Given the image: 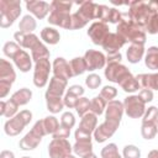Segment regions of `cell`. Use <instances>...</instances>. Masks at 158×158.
I'll list each match as a JSON object with an SVG mask.
<instances>
[{
  "instance_id": "cell-35",
  "label": "cell",
  "mask_w": 158,
  "mask_h": 158,
  "mask_svg": "<svg viewBox=\"0 0 158 158\" xmlns=\"http://www.w3.org/2000/svg\"><path fill=\"white\" fill-rule=\"evenodd\" d=\"M41 38L46 42V43H49V44H57L60 40V35L59 32L53 28V27H44L42 31H41Z\"/></svg>"
},
{
  "instance_id": "cell-20",
  "label": "cell",
  "mask_w": 158,
  "mask_h": 158,
  "mask_svg": "<svg viewBox=\"0 0 158 158\" xmlns=\"http://www.w3.org/2000/svg\"><path fill=\"white\" fill-rule=\"evenodd\" d=\"M126 43V41L117 33H109L107 37L102 42V48L107 52V53H117L118 49Z\"/></svg>"
},
{
  "instance_id": "cell-54",
  "label": "cell",
  "mask_w": 158,
  "mask_h": 158,
  "mask_svg": "<svg viewBox=\"0 0 158 158\" xmlns=\"http://www.w3.org/2000/svg\"><path fill=\"white\" fill-rule=\"evenodd\" d=\"M0 158H15V154H14L11 151L4 149V151H1V153H0Z\"/></svg>"
},
{
  "instance_id": "cell-57",
  "label": "cell",
  "mask_w": 158,
  "mask_h": 158,
  "mask_svg": "<svg viewBox=\"0 0 158 158\" xmlns=\"http://www.w3.org/2000/svg\"><path fill=\"white\" fill-rule=\"evenodd\" d=\"M67 158H75V157H74V156H72V154H69V156H68Z\"/></svg>"
},
{
  "instance_id": "cell-7",
  "label": "cell",
  "mask_w": 158,
  "mask_h": 158,
  "mask_svg": "<svg viewBox=\"0 0 158 158\" xmlns=\"http://www.w3.org/2000/svg\"><path fill=\"white\" fill-rule=\"evenodd\" d=\"M123 109L128 117L139 118L146 112V104L141 100L138 95H130L123 100Z\"/></svg>"
},
{
  "instance_id": "cell-9",
  "label": "cell",
  "mask_w": 158,
  "mask_h": 158,
  "mask_svg": "<svg viewBox=\"0 0 158 158\" xmlns=\"http://www.w3.org/2000/svg\"><path fill=\"white\" fill-rule=\"evenodd\" d=\"M49 72H51V63L48 58L37 60L33 70V84L37 88H43L48 81Z\"/></svg>"
},
{
  "instance_id": "cell-17",
  "label": "cell",
  "mask_w": 158,
  "mask_h": 158,
  "mask_svg": "<svg viewBox=\"0 0 158 158\" xmlns=\"http://www.w3.org/2000/svg\"><path fill=\"white\" fill-rule=\"evenodd\" d=\"M123 14L120 12L117 9L109 7L106 5H100V14L99 20L101 22H111V23H120L122 21Z\"/></svg>"
},
{
  "instance_id": "cell-1",
  "label": "cell",
  "mask_w": 158,
  "mask_h": 158,
  "mask_svg": "<svg viewBox=\"0 0 158 158\" xmlns=\"http://www.w3.org/2000/svg\"><path fill=\"white\" fill-rule=\"evenodd\" d=\"M116 33L120 35L126 42H131V44H142L143 46L146 43V31H144V28L136 25L131 20L128 12L123 14L122 21L120 23H117Z\"/></svg>"
},
{
  "instance_id": "cell-34",
  "label": "cell",
  "mask_w": 158,
  "mask_h": 158,
  "mask_svg": "<svg viewBox=\"0 0 158 158\" xmlns=\"http://www.w3.org/2000/svg\"><path fill=\"white\" fill-rule=\"evenodd\" d=\"M144 64L148 69H153V70L158 69V47L152 46L147 49Z\"/></svg>"
},
{
  "instance_id": "cell-22",
  "label": "cell",
  "mask_w": 158,
  "mask_h": 158,
  "mask_svg": "<svg viewBox=\"0 0 158 158\" xmlns=\"http://www.w3.org/2000/svg\"><path fill=\"white\" fill-rule=\"evenodd\" d=\"M14 38L16 40V43L20 47L30 48V49H32L33 46H36L40 42V40L36 35H33V33H22L20 31L14 33Z\"/></svg>"
},
{
  "instance_id": "cell-45",
  "label": "cell",
  "mask_w": 158,
  "mask_h": 158,
  "mask_svg": "<svg viewBox=\"0 0 158 158\" xmlns=\"http://www.w3.org/2000/svg\"><path fill=\"white\" fill-rule=\"evenodd\" d=\"M123 158H139L141 157V151L138 147L133 146V144H127L123 147V152H122Z\"/></svg>"
},
{
  "instance_id": "cell-40",
  "label": "cell",
  "mask_w": 158,
  "mask_h": 158,
  "mask_svg": "<svg viewBox=\"0 0 158 158\" xmlns=\"http://www.w3.org/2000/svg\"><path fill=\"white\" fill-rule=\"evenodd\" d=\"M101 158H122L115 143H109L101 149Z\"/></svg>"
},
{
  "instance_id": "cell-28",
  "label": "cell",
  "mask_w": 158,
  "mask_h": 158,
  "mask_svg": "<svg viewBox=\"0 0 158 158\" xmlns=\"http://www.w3.org/2000/svg\"><path fill=\"white\" fill-rule=\"evenodd\" d=\"M16 79V73L12 68V64L5 59H0V80L14 83Z\"/></svg>"
},
{
  "instance_id": "cell-11",
  "label": "cell",
  "mask_w": 158,
  "mask_h": 158,
  "mask_svg": "<svg viewBox=\"0 0 158 158\" xmlns=\"http://www.w3.org/2000/svg\"><path fill=\"white\" fill-rule=\"evenodd\" d=\"M110 33L109 31V26L105 23V22H101V21H96V22H93L88 30V35L89 37L91 38L93 43L94 44H102L104 40L107 37V35Z\"/></svg>"
},
{
  "instance_id": "cell-25",
  "label": "cell",
  "mask_w": 158,
  "mask_h": 158,
  "mask_svg": "<svg viewBox=\"0 0 158 158\" xmlns=\"http://www.w3.org/2000/svg\"><path fill=\"white\" fill-rule=\"evenodd\" d=\"M67 83H68V80L53 77L49 80V85H48V89H47L46 94L53 95V96H62L64 94L65 88H67Z\"/></svg>"
},
{
  "instance_id": "cell-51",
  "label": "cell",
  "mask_w": 158,
  "mask_h": 158,
  "mask_svg": "<svg viewBox=\"0 0 158 158\" xmlns=\"http://www.w3.org/2000/svg\"><path fill=\"white\" fill-rule=\"evenodd\" d=\"M138 96L141 98V100H142L144 104H147V102H149V101L153 100V91L149 90V89H142V90L139 91Z\"/></svg>"
},
{
  "instance_id": "cell-32",
  "label": "cell",
  "mask_w": 158,
  "mask_h": 158,
  "mask_svg": "<svg viewBox=\"0 0 158 158\" xmlns=\"http://www.w3.org/2000/svg\"><path fill=\"white\" fill-rule=\"evenodd\" d=\"M73 152L77 156L81 157V158L86 157L88 154L93 153V143H91V141H75V143L73 146Z\"/></svg>"
},
{
  "instance_id": "cell-21",
  "label": "cell",
  "mask_w": 158,
  "mask_h": 158,
  "mask_svg": "<svg viewBox=\"0 0 158 158\" xmlns=\"http://www.w3.org/2000/svg\"><path fill=\"white\" fill-rule=\"evenodd\" d=\"M83 94H84L83 86H80V85H72V86H69V89H68V91H67V94H65V96L63 99L64 105L67 107H69V109L75 107L78 100L81 98Z\"/></svg>"
},
{
  "instance_id": "cell-19",
  "label": "cell",
  "mask_w": 158,
  "mask_h": 158,
  "mask_svg": "<svg viewBox=\"0 0 158 158\" xmlns=\"http://www.w3.org/2000/svg\"><path fill=\"white\" fill-rule=\"evenodd\" d=\"M49 23L70 30L72 25V15L68 11H51L49 17L47 20Z\"/></svg>"
},
{
  "instance_id": "cell-31",
  "label": "cell",
  "mask_w": 158,
  "mask_h": 158,
  "mask_svg": "<svg viewBox=\"0 0 158 158\" xmlns=\"http://www.w3.org/2000/svg\"><path fill=\"white\" fill-rule=\"evenodd\" d=\"M17 109H19V105L11 99H9L7 101H4V100L0 101V115L1 116L11 118L17 114Z\"/></svg>"
},
{
  "instance_id": "cell-37",
  "label": "cell",
  "mask_w": 158,
  "mask_h": 158,
  "mask_svg": "<svg viewBox=\"0 0 158 158\" xmlns=\"http://www.w3.org/2000/svg\"><path fill=\"white\" fill-rule=\"evenodd\" d=\"M31 57L35 62L43 59V58H49V51L47 49V47L40 41L36 46H33V48L31 49Z\"/></svg>"
},
{
  "instance_id": "cell-42",
  "label": "cell",
  "mask_w": 158,
  "mask_h": 158,
  "mask_svg": "<svg viewBox=\"0 0 158 158\" xmlns=\"http://www.w3.org/2000/svg\"><path fill=\"white\" fill-rule=\"evenodd\" d=\"M43 125H44V130L47 132V135H53L57 128L59 127V122L54 116H47L43 118Z\"/></svg>"
},
{
  "instance_id": "cell-3",
  "label": "cell",
  "mask_w": 158,
  "mask_h": 158,
  "mask_svg": "<svg viewBox=\"0 0 158 158\" xmlns=\"http://www.w3.org/2000/svg\"><path fill=\"white\" fill-rule=\"evenodd\" d=\"M21 14L19 0H0V27H10Z\"/></svg>"
},
{
  "instance_id": "cell-15",
  "label": "cell",
  "mask_w": 158,
  "mask_h": 158,
  "mask_svg": "<svg viewBox=\"0 0 158 158\" xmlns=\"http://www.w3.org/2000/svg\"><path fill=\"white\" fill-rule=\"evenodd\" d=\"M52 68H53V74L54 77L59 78V79H64V80H68L73 77V73H72V68H70V64L63 58V57H57L52 64Z\"/></svg>"
},
{
  "instance_id": "cell-46",
  "label": "cell",
  "mask_w": 158,
  "mask_h": 158,
  "mask_svg": "<svg viewBox=\"0 0 158 158\" xmlns=\"http://www.w3.org/2000/svg\"><path fill=\"white\" fill-rule=\"evenodd\" d=\"M116 95H117V90H116V88L110 86V85L104 86V88L101 89V91H100V96H101L102 99H105L107 102L111 101V100H114V98H115Z\"/></svg>"
},
{
  "instance_id": "cell-24",
  "label": "cell",
  "mask_w": 158,
  "mask_h": 158,
  "mask_svg": "<svg viewBox=\"0 0 158 158\" xmlns=\"http://www.w3.org/2000/svg\"><path fill=\"white\" fill-rule=\"evenodd\" d=\"M32 57H30V54L21 49L15 57H14V63L15 65L22 72V73H26V72H30V69L32 68V62H31Z\"/></svg>"
},
{
  "instance_id": "cell-2",
  "label": "cell",
  "mask_w": 158,
  "mask_h": 158,
  "mask_svg": "<svg viewBox=\"0 0 158 158\" xmlns=\"http://www.w3.org/2000/svg\"><path fill=\"white\" fill-rule=\"evenodd\" d=\"M128 6H130L128 15H130L131 20L142 28H146L147 23L152 19V16L154 14H157V11L152 6L151 1H148V2H146V1H131V2H128Z\"/></svg>"
},
{
  "instance_id": "cell-16",
  "label": "cell",
  "mask_w": 158,
  "mask_h": 158,
  "mask_svg": "<svg viewBox=\"0 0 158 158\" xmlns=\"http://www.w3.org/2000/svg\"><path fill=\"white\" fill-rule=\"evenodd\" d=\"M26 7L33 16H36L40 20L44 19L47 16V14L51 11V5L46 1H42V0L41 1H38V0L26 1Z\"/></svg>"
},
{
  "instance_id": "cell-5",
  "label": "cell",
  "mask_w": 158,
  "mask_h": 158,
  "mask_svg": "<svg viewBox=\"0 0 158 158\" xmlns=\"http://www.w3.org/2000/svg\"><path fill=\"white\" fill-rule=\"evenodd\" d=\"M32 120V112L28 110H22L19 114H16L14 117H11L10 120H7L5 122L4 130L5 133L7 136H16L20 132H22V130L25 128V126H27Z\"/></svg>"
},
{
  "instance_id": "cell-29",
  "label": "cell",
  "mask_w": 158,
  "mask_h": 158,
  "mask_svg": "<svg viewBox=\"0 0 158 158\" xmlns=\"http://www.w3.org/2000/svg\"><path fill=\"white\" fill-rule=\"evenodd\" d=\"M144 54V47L142 44H131L126 52L127 60L132 64L138 63Z\"/></svg>"
},
{
  "instance_id": "cell-13",
  "label": "cell",
  "mask_w": 158,
  "mask_h": 158,
  "mask_svg": "<svg viewBox=\"0 0 158 158\" xmlns=\"http://www.w3.org/2000/svg\"><path fill=\"white\" fill-rule=\"evenodd\" d=\"M120 123H116V122H112V121H107L105 120L101 125H99L95 131H94V138L98 143H102L105 142L107 138H110L117 130Z\"/></svg>"
},
{
  "instance_id": "cell-41",
  "label": "cell",
  "mask_w": 158,
  "mask_h": 158,
  "mask_svg": "<svg viewBox=\"0 0 158 158\" xmlns=\"http://www.w3.org/2000/svg\"><path fill=\"white\" fill-rule=\"evenodd\" d=\"M2 51H4V54L11 59H14V57L21 51V47L16 43V42H12V41H9L4 44L2 47Z\"/></svg>"
},
{
  "instance_id": "cell-27",
  "label": "cell",
  "mask_w": 158,
  "mask_h": 158,
  "mask_svg": "<svg viewBox=\"0 0 158 158\" xmlns=\"http://www.w3.org/2000/svg\"><path fill=\"white\" fill-rule=\"evenodd\" d=\"M118 85H120V86L123 89V91H126V93H133V91H136V90L139 89V83H138L137 78H135V77L131 74V72L126 73V74L121 78V80L118 81Z\"/></svg>"
},
{
  "instance_id": "cell-47",
  "label": "cell",
  "mask_w": 158,
  "mask_h": 158,
  "mask_svg": "<svg viewBox=\"0 0 158 158\" xmlns=\"http://www.w3.org/2000/svg\"><path fill=\"white\" fill-rule=\"evenodd\" d=\"M85 84H86V86H88L89 89H96V88H99L100 84H101V78H100L98 74L91 73V74H89V75L85 78Z\"/></svg>"
},
{
  "instance_id": "cell-30",
  "label": "cell",
  "mask_w": 158,
  "mask_h": 158,
  "mask_svg": "<svg viewBox=\"0 0 158 158\" xmlns=\"http://www.w3.org/2000/svg\"><path fill=\"white\" fill-rule=\"evenodd\" d=\"M46 104H47V110L52 114H58L59 111H62L63 106H64V101L62 99V96H53V95H48L46 94Z\"/></svg>"
},
{
  "instance_id": "cell-56",
  "label": "cell",
  "mask_w": 158,
  "mask_h": 158,
  "mask_svg": "<svg viewBox=\"0 0 158 158\" xmlns=\"http://www.w3.org/2000/svg\"><path fill=\"white\" fill-rule=\"evenodd\" d=\"M84 158H98V157H96L94 153H90V154H88V156H86V157H84Z\"/></svg>"
},
{
  "instance_id": "cell-26",
  "label": "cell",
  "mask_w": 158,
  "mask_h": 158,
  "mask_svg": "<svg viewBox=\"0 0 158 158\" xmlns=\"http://www.w3.org/2000/svg\"><path fill=\"white\" fill-rule=\"evenodd\" d=\"M136 78L139 83V86H142L143 89L158 90V73H153V74L142 73V74H138Z\"/></svg>"
},
{
  "instance_id": "cell-33",
  "label": "cell",
  "mask_w": 158,
  "mask_h": 158,
  "mask_svg": "<svg viewBox=\"0 0 158 158\" xmlns=\"http://www.w3.org/2000/svg\"><path fill=\"white\" fill-rule=\"evenodd\" d=\"M32 98V91L27 88H22L17 91H15L12 95H11V100H14L19 106H22V105H26Z\"/></svg>"
},
{
  "instance_id": "cell-4",
  "label": "cell",
  "mask_w": 158,
  "mask_h": 158,
  "mask_svg": "<svg viewBox=\"0 0 158 158\" xmlns=\"http://www.w3.org/2000/svg\"><path fill=\"white\" fill-rule=\"evenodd\" d=\"M141 133L146 139H152L158 133V109L156 106H149L146 110L142 120Z\"/></svg>"
},
{
  "instance_id": "cell-39",
  "label": "cell",
  "mask_w": 158,
  "mask_h": 158,
  "mask_svg": "<svg viewBox=\"0 0 158 158\" xmlns=\"http://www.w3.org/2000/svg\"><path fill=\"white\" fill-rule=\"evenodd\" d=\"M106 105H107V101L105 99H102L100 95L99 96H95L90 101V112L95 114L96 116L98 115L100 116L104 112V110H106Z\"/></svg>"
},
{
  "instance_id": "cell-55",
  "label": "cell",
  "mask_w": 158,
  "mask_h": 158,
  "mask_svg": "<svg viewBox=\"0 0 158 158\" xmlns=\"http://www.w3.org/2000/svg\"><path fill=\"white\" fill-rule=\"evenodd\" d=\"M147 158H158V149H152V151L148 153Z\"/></svg>"
},
{
  "instance_id": "cell-53",
  "label": "cell",
  "mask_w": 158,
  "mask_h": 158,
  "mask_svg": "<svg viewBox=\"0 0 158 158\" xmlns=\"http://www.w3.org/2000/svg\"><path fill=\"white\" fill-rule=\"evenodd\" d=\"M122 59V56L120 52L117 53H107L106 56V63L107 64H111V63H120Z\"/></svg>"
},
{
  "instance_id": "cell-23",
  "label": "cell",
  "mask_w": 158,
  "mask_h": 158,
  "mask_svg": "<svg viewBox=\"0 0 158 158\" xmlns=\"http://www.w3.org/2000/svg\"><path fill=\"white\" fill-rule=\"evenodd\" d=\"M41 139H42V136H40L38 133H36L33 130H31V131H30L28 133H26L25 137L20 141L19 146H20V148H21L22 151H32V149H35V148L40 144Z\"/></svg>"
},
{
  "instance_id": "cell-58",
  "label": "cell",
  "mask_w": 158,
  "mask_h": 158,
  "mask_svg": "<svg viewBox=\"0 0 158 158\" xmlns=\"http://www.w3.org/2000/svg\"><path fill=\"white\" fill-rule=\"evenodd\" d=\"M22 158H31V157H22Z\"/></svg>"
},
{
  "instance_id": "cell-12",
  "label": "cell",
  "mask_w": 158,
  "mask_h": 158,
  "mask_svg": "<svg viewBox=\"0 0 158 158\" xmlns=\"http://www.w3.org/2000/svg\"><path fill=\"white\" fill-rule=\"evenodd\" d=\"M84 59L86 63V70H96V69H102L106 63V57L104 53L95 51V49H88L84 54Z\"/></svg>"
},
{
  "instance_id": "cell-49",
  "label": "cell",
  "mask_w": 158,
  "mask_h": 158,
  "mask_svg": "<svg viewBox=\"0 0 158 158\" xmlns=\"http://www.w3.org/2000/svg\"><path fill=\"white\" fill-rule=\"evenodd\" d=\"M144 30H146L148 33H151V35L158 33V12L152 16V19L149 20V22L147 23V26H146Z\"/></svg>"
},
{
  "instance_id": "cell-10",
  "label": "cell",
  "mask_w": 158,
  "mask_h": 158,
  "mask_svg": "<svg viewBox=\"0 0 158 158\" xmlns=\"http://www.w3.org/2000/svg\"><path fill=\"white\" fill-rule=\"evenodd\" d=\"M73 147L67 138H53L48 144V153L51 158H67Z\"/></svg>"
},
{
  "instance_id": "cell-8",
  "label": "cell",
  "mask_w": 158,
  "mask_h": 158,
  "mask_svg": "<svg viewBox=\"0 0 158 158\" xmlns=\"http://www.w3.org/2000/svg\"><path fill=\"white\" fill-rule=\"evenodd\" d=\"M79 9L77 12H74L85 25L94 19H99L100 14V5L93 1H78Z\"/></svg>"
},
{
  "instance_id": "cell-43",
  "label": "cell",
  "mask_w": 158,
  "mask_h": 158,
  "mask_svg": "<svg viewBox=\"0 0 158 158\" xmlns=\"http://www.w3.org/2000/svg\"><path fill=\"white\" fill-rule=\"evenodd\" d=\"M75 110H77V114H78L80 117H83L85 114H88V112L90 111V101H89V99L81 96V98L78 100L77 105H75Z\"/></svg>"
},
{
  "instance_id": "cell-6",
  "label": "cell",
  "mask_w": 158,
  "mask_h": 158,
  "mask_svg": "<svg viewBox=\"0 0 158 158\" xmlns=\"http://www.w3.org/2000/svg\"><path fill=\"white\" fill-rule=\"evenodd\" d=\"M96 123H98V117L95 114L90 111L85 114L80 120L79 128H77L74 133L75 141H91V133L95 131Z\"/></svg>"
},
{
  "instance_id": "cell-14",
  "label": "cell",
  "mask_w": 158,
  "mask_h": 158,
  "mask_svg": "<svg viewBox=\"0 0 158 158\" xmlns=\"http://www.w3.org/2000/svg\"><path fill=\"white\" fill-rule=\"evenodd\" d=\"M123 111H125L123 102H121L120 100H111L106 105L105 120L112 121V122H116V123H120V121L122 118Z\"/></svg>"
},
{
  "instance_id": "cell-48",
  "label": "cell",
  "mask_w": 158,
  "mask_h": 158,
  "mask_svg": "<svg viewBox=\"0 0 158 158\" xmlns=\"http://www.w3.org/2000/svg\"><path fill=\"white\" fill-rule=\"evenodd\" d=\"M60 125H63V126H65L68 128H72L75 125V117H74V115L70 111L64 112L62 115V117H60Z\"/></svg>"
},
{
  "instance_id": "cell-18",
  "label": "cell",
  "mask_w": 158,
  "mask_h": 158,
  "mask_svg": "<svg viewBox=\"0 0 158 158\" xmlns=\"http://www.w3.org/2000/svg\"><path fill=\"white\" fill-rule=\"evenodd\" d=\"M130 70L121 63H111V64H107L106 69H105V77L109 81H112V83H117L121 80V78L128 73Z\"/></svg>"
},
{
  "instance_id": "cell-50",
  "label": "cell",
  "mask_w": 158,
  "mask_h": 158,
  "mask_svg": "<svg viewBox=\"0 0 158 158\" xmlns=\"http://www.w3.org/2000/svg\"><path fill=\"white\" fill-rule=\"evenodd\" d=\"M70 135V128L59 125V127L57 128V131L53 133V138H68Z\"/></svg>"
},
{
  "instance_id": "cell-38",
  "label": "cell",
  "mask_w": 158,
  "mask_h": 158,
  "mask_svg": "<svg viewBox=\"0 0 158 158\" xmlns=\"http://www.w3.org/2000/svg\"><path fill=\"white\" fill-rule=\"evenodd\" d=\"M69 64H70V68H72L73 77L80 75L86 70V63H85L84 57H75L69 62Z\"/></svg>"
},
{
  "instance_id": "cell-52",
  "label": "cell",
  "mask_w": 158,
  "mask_h": 158,
  "mask_svg": "<svg viewBox=\"0 0 158 158\" xmlns=\"http://www.w3.org/2000/svg\"><path fill=\"white\" fill-rule=\"evenodd\" d=\"M11 85H12V83H10V81L0 80V98L1 99H4L9 94L10 89H11Z\"/></svg>"
},
{
  "instance_id": "cell-44",
  "label": "cell",
  "mask_w": 158,
  "mask_h": 158,
  "mask_svg": "<svg viewBox=\"0 0 158 158\" xmlns=\"http://www.w3.org/2000/svg\"><path fill=\"white\" fill-rule=\"evenodd\" d=\"M51 11H70L73 2L70 1H63V0H54L51 4Z\"/></svg>"
},
{
  "instance_id": "cell-36",
  "label": "cell",
  "mask_w": 158,
  "mask_h": 158,
  "mask_svg": "<svg viewBox=\"0 0 158 158\" xmlns=\"http://www.w3.org/2000/svg\"><path fill=\"white\" fill-rule=\"evenodd\" d=\"M36 26H37V23H36L35 17L31 15H25L19 23V30L22 33H32V31L36 28Z\"/></svg>"
}]
</instances>
